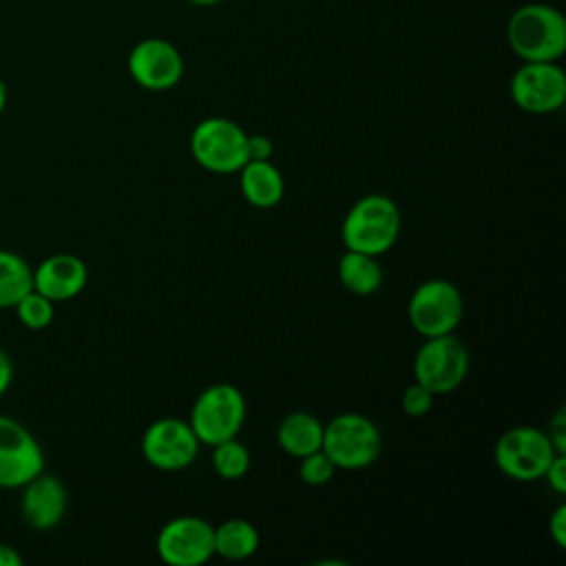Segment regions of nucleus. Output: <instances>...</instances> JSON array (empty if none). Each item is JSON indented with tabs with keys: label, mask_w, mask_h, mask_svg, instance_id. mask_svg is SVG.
Segmentation results:
<instances>
[{
	"label": "nucleus",
	"mask_w": 566,
	"mask_h": 566,
	"mask_svg": "<svg viewBox=\"0 0 566 566\" xmlns=\"http://www.w3.org/2000/svg\"><path fill=\"white\" fill-rule=\"evenodd\" d=\"M4 106H7V84H4V80L0 77V115H2Z\"/></svg>",
	"instance_id": "7c9ffc66"
},
{
	"label": "nucleus",
	"mask_w": 566,
	"mask_h": 566,
	"mask_svg": "<svg viewBox=\"0 0 566 566\" xmlns=\"http://www.w3.org/2000/svg\"><path fill=\"white\" fill-rule=\"evenodd\" d=\"M321 449L336 469L358 471L374 464L382 449V436L374 420L363 413H338L323 424Z\"/></svg>",
	"instance_id": "7ed1b4c3"
},
{
	"label": "nucleus",
	"mask_w": 566,
	"mask_h": 566,
	"mask_svg": "<svg viewBox=\"0 0 566 566\" xmlns=\"http://www.w3.org/2000/svg\"><path fill=\"white\" fill-rule=\"evenodd\" d=\"M86 281V263L69 252L51 254L33 268V290H38L53 303L77 296L84 290Z\"/></svg>",
	"instance_id": "2eb2a0df"
},
{
	"label": "nucleus",
	"mask_w": 566,
	"mask_h": 566,
	"mask_svg": "<svg viewBox=\"0 0 566 566\" xmlns=\"http://www.w3.org/2000/svg\"><path fill=\"white\" fill-rule=\"evenodd\" d=\"M298 460H301V462H298V478H301L305 484H310V486H323V484H327V482L334 478L336 467H334V462L325 455L323 449L312 451V453H307V455H303V458H298Z\"/></svg>",
	"instance_id": "5701e85b"
},
{
	"label": "nucleus",
	"mask_w": 566,
	"mask_h": 566,
	"mask_svg": "<svg viewBox=\"0 0 566 566\" xmlns=\"http://www.w3.org/2000/svg\"><path fill=\"white\" fill-rule=\"evenodd\" d=\"M248 133L228 117H206L190 133V153L195 161L219 175L239 172L248 161Z\"/></svg>",
	"instance_id": "39448f33"
},
{
	"label": "nucleus",
	"mask_w": 566,
	"mask_h": 566,
	"mask_svg": "<svg viewBox=\"0 0 566 566\" xmlns=\"http://www.w3.org/2000/svg\"><path fill=\"white\" fill-rule=\"evenodd\" d=\"M276 444L292 458L318 451L323 444V422L307 411H292L276 427Z\"/></svg>",
	"instance_id": "f3484780"
},
{
	"label": "nucleus",
	"mask_w": 566,
	"mask_h": 566,
	"mask_svg": "<svg viewBox=\"0 0 566 566\" xmlns=\"http://www.w3.org/2000/svg\"><path fill=\"white\" fill-rule=\"evenodd\" d=\"M431 405H433V394L427 387H422L420 382H416V380L402 391L400 407L411 418H420V416L429 413Z\"/></svg>",
	"instance_id": "b1692460"
},
{
	"label": "nucleus",
	"mask_w": 566,
	"mask_h": 566,
	"mask_svg": "<svg viewBox=\"0 0 566 566\" xmlns=\"http://www.w3.org/2000/svg\"><path fill=\"white\" fill-rule=\"evenodd\" d=\"M400 232V210L387 195L371 192L354 201L340 228L347 250L380 256L394 248Z\"/></svg>",
	"instance_id": "f03ea898"
},
{
	"label": "nucleus",
	"mask_w": 566,
	"mask_h": 566,
	"mask_svg": "<svg viewBox=\"0 0 566 566\" xmlns=\"http://www.w3.org/2000/svg\"><path fill=\"white\" fill-rule=\"evenodd\" d=\"M462 294L451 281L444 279L422 281L407 303L409 323L424 338L453 334L462 321Z\"/></svg>",
	"instance_id": "6e6552de"
},
{
	"label": "nucleus",
	"mask_w": 566,
	"mask_h": 566,
	"mask_svg": "<svg viewBox=\"0 0 566 566\" xmlns=\"http://www.w3.org/2000/svg\"><path fill=\"white\" fill-rule=\"evenodd\" d=\"M239 188L243 199L254 208H274L285 192L281 170L270 161H245L239 168Z\"/></svg>",
	"instance_id": "dca6fc26"
},
{
	"label": "nucleus",
	"mask_w": 566,
	"mask_h": 566,
	"mask_svg": "<svg viewBox=\"0 0 566 566\" xmlns=\"http://www.w3.org/2000/svg\"><path fill=\"white\" fill-rule=\"evenodd\" d=\"M542 478L548 482V486L557 495H564L566 493V453H555V458L551 460Z\"/></svg>",
	"instance_id": "393cba45"
},
{
	"label": "nucleus",
	"mask_w": 566,
	"mask_h": 566,
	"mask_svg": "<svg viewBox=\"0 0 566 566\" xmlns=\"http://www.w3.org/2000/svg\"><path fill=\"white\" fill-rule=\"evenodd\" d=\"M18 321L29 327V329H44L51 325L53 316H55V307L53 301L46 298L44 294H40L38 290L27 292L15 305H13Z\"/></svg>",
	"instance_id": "4be33fe9"
},
{
	"label": "nucleus",
	"mask_w": 566,
	"mask_h": 566,
	"mask_svg": "<svg viewBox=\"0 0 566 566\" xmlns=\"http://www.w3.org/2000/svg\"><path fill=\"white\" fill-rule=\"evenodd\" d=\"M212 539H214V555L230 559V562L248 559L259 548L256 526L241 517H232V520H226L219 526H214Z\"/></svg>",
	"instance_id": "a211bd4d"
},
{
	"label": "nucleus",
	"mask_w": 566,
	"mask_h": 566,
	"mask_svg": "<svg viewBox=\"0 0 566 566\" xmlns=\"http://www.w3.org/2000/svg\"><path fill=\"white\" fill-rule=\"evenodd\" d=\"M555 453L557 451L551 444L546 431L520 424L497 438L493 460L506 478L517 482H533L544 475Z\"/></svg>",
	"instance_id": "0eeeda50"
},
{
	"label": "nucleus",
	"mask_w": 566,
	"mask_h": 566,
	"mask_svg": "<svg viewBox=\"0 0 566 566\" xmlns=\"http://www.w3.org/2000/svg\"><path fill=\"white\" fill-rule=\"evenodd\" d=\"M20 564H22L20 553L13 546L0 542V566H20Z\"/></svg>",
	"instance_id": "c756f323"
},
{
	"label": "nucleus",
	"mask_w": 566,
	"mask_h": 566,
	"mask_svg": "<svg viewBox=\"0 0 566 566\" xmlns=\"http://www.w3.org/2000/svg\"><path fill=\"white\" fill-rule=\"evenodd\" d=\"M188 2H192V4H197V7H212V4H219V2H223V0H188Z\"/></svg>",
	"instance_id": "2f4dec72"
},
{
	"label": "nucleus",
	"mask_w": 566,
	"mask_h": 566,
	"mask_svg": "<svg viewBox=\"0 0 566 566\" xmlns=\"http://www.w3.org/2000/svg\"><path fill=\"white\" fill-rule=\"evenodd\" d=\"M245 150H248V161H265L272 157L274 146H272V139L265 135H248Z\"/></svg>",
	"instance_id": "bb28decb"
},
{
	"label": "nucleus",
	"mask_w": 566,
	"mask_h": 566,
	"mask_svg": "<svg viewBox=\"0 0 566 566\" xmlns=\"http://www.w3.org/2000/svg\"><path fill=\"white\" fill-rule=\"evenodd\" d=\"M511 99L531 115L559 111L566 102V73L557 62H524L511 77Z\"/></svg>",
	"instance_id": "1a4fd4ad"
},
{
	"label": "nucleus",
	"mask_w": 566,
	"mask_h": 566,
	"mask_svg": "<svg viewBox=\"0 0 566 566\" xmlns=\"http://www.w3.org/2000/svg\"><path fill=\"white\" fill-rule=\"evenodd\" d=\"M44 471V451L15 418L0 413V489H20Z\"/></svg>",
	"instance_id": "9b49d317"
},
{
	"label": "nucleus",
	"mask_w": 566,
	"mask_h": 566,
	"mask_svg": "<svg viewBox=\"0 0 566 566\" xmlns=\"http://www.w3.org/2000/svg\"><path fill=\"white\" fill-rule=\"evenodd\" d=\"M467 371L469 349L453 334L424 338L413 358V380L427 387L433 396L458 389L467 378Z\"/></svg>",
	"instance_id": "423d86ee"
},
{
	"label": "nucleus",
	"mask_w": 566,
	"mask_h": 566,
	"mask_svg": "<svg viewBox=\"0 0 566 566\" xmlns=\"http://www.w3.org/2000/svg\"><path fill=\"white\" fill-rule=\"evenodd\" d=\"M33 290L31 265L11 250H0V310L13 307Z\"/></svg>",
	"instance_id": "aec40b11"
},
{
	"label": "nucleus",
	"mask_w": 566,
	"mask_h": 566,
	"mask_svg": "<svg viewBox=\"0 0 566 566\" xmlns=\"http://www.w3.org/2000/svg\"><path fill=\"white\" fill-rule=\"evenodd\" d=\"M548 535L557 548L566 546V504L564 502L548 517Z\"/></svg>",
	"instance_id": "cd10ccee"
},
{
	"label": "nucleus",
	"mask_w": 566,
	"mask_h": 566,
	"mask_svg": "<svg viewBox=\"0 0 566 566\" xmlns=\"http://www.w3.org/2000/svg\"><path fill=\"white\" fill-rule=\"evenodd\" d=\"M338 279L347 292L356 296H369L382 283V268L371 254L345 250L338 259Z\"/></svg>",
	"instance_id": "6ab92c4d"
},
{
	"label": "nucleus",
	"mask_w": 566,
	"mask_h": 566,
	"mask_svg": "<svg viewBox=\"0 0 566 566\" xmlns=\"http://www.w3.org/2000/svg\"><path fill=\"white\" fill-rule=\"evenodd\" d=\"M197 440L188 420L159 418L150 422L142 436V453L159 471H181L190 467L199 453Z\"/></svg>",
	"instance_id": "9d476101"
},
{
	"label": "nucleus",
	"mask_w": 566,
	"mask_h": 566,
	"mask_svg": "<svg viewBox=\"0 0 566 566\" xmlns=\"http://www.w3.org/2000/svg\"><path fill=\"white\" fill-rule=\"evenodd\" d=\"M506 42L522 62H557L566 51V18L546 2L522 4L509 15Z\"/></svg>",
	"instance_id": "f257e3e1"
},
{
	"label": "nucleus",
	"mask_w": 566,
	"mask_h": 566,
	"mask_svg": "<svg viewBox=\"0 0 566 566\" xmlns=\"http://www.w3.org/2000/svg\"><path fill=\"white\" fill-rule=\"evenodd\" d=\"M214 526L197 515L166 522L157 535V555L170 566H199L214 555Z\"/></svg>",
	"instance_id": "f8f14e48"
},
{
	"label": "nucleus",
	"mask_w": 566,
	"mask_h": 566,
	"mask_svg": "<svg viewBox=\"0 0 566 566\" xmlns=\"http://www.w3.org/2000/svg\"><path fill=\"white\" fill-rule=\"evenodd\" d=\"M245 420V398L230 382L206 387L190 409V427L201 444H217L237 438Z\"/></svg>",
	"instance_id": "20e7f679"
},
{
	"label": "nucleus",
	"mask_w": 566,
	"mask_h": 566,
	"mask_svg": "<svg viewBox=\"0 0 566 566\" xmlns=\"http://www.w3.org/2000/svg\"><path fill=\"white\" fill-rule=\"evenodd\" d=\"M20 495V517L33 531H49L62 522L66 513V489L51 473H38L31 478Z\"/></svg>",
	"instance_id": "4468645a"
},
{
	"label": "nucleus",
	"mask_w": 566,
	"mask_h": 566,
	"mask_svg": "<svg viewBox=\"0 0 566 566\" xmlns=\"http://www.w3.org/2000/svg\"><path fill=\"white\" fill-rule=\"evenodd\" d=\"M128 73L146 91H168L184 75L179 49L164 38H144L128 53Z\"/></svg>",
	"instance_id": "ddd939ff"
},
{
	"label": "nucleus",
	"mask_w": 566,
	"mask_h": 566,
	"mask_svg": "<svg viewBox=\"0 0 566 566\" xmlns=\"http://www.w3.org/2000/svg\"><path fill=\"white\" fill-rule=\"evenodd\" d=\"M546 436H548V440H551V444L555 447L557 453H566V409L564 407H559L553 413Z\"/></svg>",
	"instance_id": "a878e982"
},
{
	"label": "nucleus",
	"mask_w": 566,
	"mask_h": 566,
	"mask_svg": "<svg viewBox=\"0 0 566 566\" xmlns=\"http://www.w3.org/2000/svg\"><path fill=\"white\" fill-rule=\"evenodd\" d=\"M250 451L237 438L212 444V469L223 480H241L250 469Z\"/></svg>",
	"instance_id": "412c9836"
},
{
	"label": "nucleus",
	"mask_w": 566,
	"mask_h": 566,
	"mask_svg": "<svg viewBox=\"0 0 566 566\" xmlns=\"http://www.w3.org/2000/svg\"><path fill=\"white\" fill-rule=\"evenodd\" d=\"M11 380H13V367H11V360H9V356L0 349V396L9 389Z\"/></svg>",
	"instance_id": "c85d7f7f"
}]
</instances>
